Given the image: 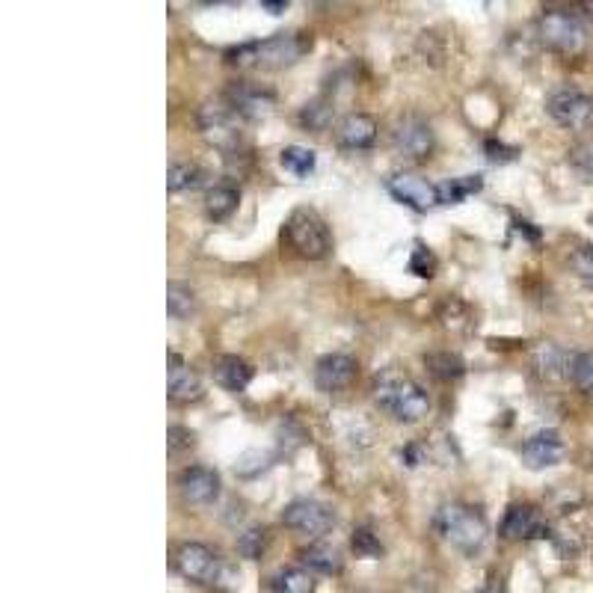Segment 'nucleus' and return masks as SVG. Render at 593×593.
<instances>
[{
	"instance_id": "26",
	"label": "nucleus",
	"mask_w": 593,
	"mask_h": 593,
	"mask_svg": "<svg viewBox=\"0 0 593 593\" xmlns=\"http://www.w3.org/2000/svg\"><path fill=\"white\" fill-rule=\"evenodd\" d=\"M167 312L175 321H184L196 312V294L184 282H170L167 285Z\"/></svg>"
},
{
	"instance_id": "24",
	"label": "nucleus",
	"mask_w": 593,
	"mask_h": 593,
	"mask_svg": "<svg viewBox=\"0 0 593 593\" xmlns=\"http://www.w3.org/2000/svg\"><path fill=\"white\" fill-rule=\"evenodd\" d=\"M534 368L543 374V377H561V374H567V368H570V356L558 347V344H552V341H546V344H540L537 350H534Z\"/></svg>"
},
{
	"instance_id": "22",
	"label": "nucleus",
	"mask_w": 593,
	"mask_h": 593,
	"mask_svg": "<svg viewBox=\"0 0 593 593\" xmlns=\"http://www.w3.org/2000/svg\"><path fill=\"white\" fill-rule=\"evenodd\" d=\"M481 187H484V175H460V178H448V181H442L436 190H439V205H460V202H466L469 196H475V193H481Z\"/></svg>"
},
{
	"instance_id": "16",
	"label": "nucleus",
	"mask_w": 593,
	"mask_h": 593,
	"mask_svg": "<svg viewBox=\"0 0 593 593\" xmlns=\"http://www.w3.org/2000/svg\"><path fill=\"white\" fill-rule=\"evenodd\" d=\"M519 454H522V463L528 469H549V466L561 463V457H564V439H561L558 430L546 427V430H537L534 436H528Z\"/></svg>"
},
{
	"instance_id": "14",
	"label": "nucleus",
	"mask_w": 593,
	"mask_h": 593,
	"mask_svg": "<svg viewBox=\"0 0 593 593\" xmlns=\"http://www.w3.org/2000/svg\"><path fill=\"white\" fill-rule=\"evenodd\" d=\"M505 540H540L549 537V519L537 505H510L502 522Z\"/></svg>"
},
{
	"instance_id": "4",
	"label": "nucleus",
	"mask_w": 593,
	"mask_h": 593,
	"mask_svg": "<svg viewBox=\"0 0 593 593\" xmlns=\"http://www.w3.org/2000/svg\"><path fill=\"white\" fill-rule=\"evenodd\" d=\"M175 570L187 579V582H196V585H208V588H220L226 582H235L238 573L205 543H181L175 549V558H172Z\"/></svg>"
},
{
	"instance_id": "3",
	"label": "nucleus",
	"mask_w": 593,
	"mask_h": 593,
	"mask_svg": "<svg viewBox=\"0 0 593 593\" xmlns=\"http://www.w3.org/2000/svg\"><path fill=\"white\" fill-rule=\"evenodd\" d=\"M433 525L442 534V540L460 549L463 555H475L487 543V519L472 505H463V502L442 505L433 516Z\"/></svg>"
},
{
	"instance_id": "15",
	"label": "nucleus",
	"mask_w": 593,
	"mask_h": 593,
	"mask_svg": "<svg viewBox=\"0 0 593 593\" xmlns=\"http://www.w3.org/2000/svg\"><path fill=\"white\" fill-rule=\"evenodd\" d=\"M356 359L347 353H327L315 362V386L324 395H336L344 392L353 380H356Z\"/></svg>"
},
{
	"instance_id": "5",
	"label": "nucleus",
	"mask_w": 593,
	"mask_h": 593,
	"mask_svg": "<svg viewBox=\"0 0 593 593\" xmlns=\"http://www.w3.org/2000/svg\"><path fill=\"white\" fill-rule=\"evenodd\" d=\"M537 36L549 51L564 54V57H573V54L585 51V45H588L585 21L576 12L561 9V6L543 9V15L537 18Z\"/></svg>"
},
{
	"instance_id": "12",
	"label": "nucleus",
	"mask_w": 593,
	"mask_h": 593,
	"mask_svg": "<svg viewBox=\"0 0 593 593\" xmlns=\"http://www.w3.org/2000/svg\"><path fill=\"white\" fill-rule=\"evenodd\" d=\"M226 104L238 113V119H264L276 107V95L253 81H235L226 89Z\"/></svg>"
},
{
	"instance_id": "20",
	"label": "nucleus",
	"mask_w": 593,
	"mask_h": 593,
	"mask_svg": "<svg viewBox=\"0 0 593 593\" xmlns=\"http://www.w3.org/2000/svg\"><path fill=\"white\" fill-rule=\"evenodd\" d=\"M424 368L430 371V377H436L442 383L460 380L466 374V362L454 350H430V353H424Z\"/></svg>"
},
{
	"instance_id": "27",
	"label": "nucleus",
	"mask_w": 593,
	"mask_h": 593,
	"mask_svg": "<svg viewBox=\"0 0 593 593\" xmlns=\"http://www.w3.org/2000/svg\"><path fill=\"white\" fill-rule=\"evenodd\" d=\"M273 593H315V579L309 570H282L273 576Z\"/></svg>"
},
{
	"instance_id": "23",
	"label": "nucleus",
	"mask_w": 593,
	"mask_h": 593,
	"mask_svg": "<svg viewBox=\"0 0 593 593\" xmlns=\"http://www.w3.org/2000/svg\"><path fill=\"white\" fill-rule=\"evenodd\" d=\"M300 561L303 567L315 570V573H324V576H333L341 570V555L336 546H327V543H312L300 552Z\"/></svg>"
},
{
	"instance_id": "19",
	"label": "nucleus",
	"mask_w": 593,
	"mask_h": 593,
	"mask_svg": "<svg viewBox=\"0 0 593 593\" xmlns=\"http://www.w3.org/2000/svg\"><path fill=\"white\" fill-rule=\"evenodd\" d=\"M253 374V365L235 353L217 356V362H214V380L229 392H244L253 383Z\"/></svg>"
},
{
	"instance_id": "31",
	"label": "nucleus",
	"mask_w": 593,
	"mask_h": 593,
	"mask_svg": "<svg viewBox=\"0 0 593 593\" xmlns=\"http://www.w3.org/2000/svg\"><path fill=\"white\" fill-rule=\"evenodd\" d=\"M350 546H353V552H356L359 558H380V555H383V543H380V537H377L368 525L353 528Z\"/></svg>"
},
{
	"instance_id": "28",
	"label": "nucleus",
	"mask_w": 593,
	"mask_h": 593,
	"mask_svg": "<svg viewBox=\"0 0 593 593\" xmlns=\"http://www.w3.org/2000/svg\"><path fill=\"white\" fill-rule=\"evenodd\" d=\"M567 377H570V383H573L579 392L593 395V353L591 350H582V353H573V356H570Z\"/></svg>"
},
{
	"instance_id": "37",
	"label": "nucleus",
	"mask_w": 593,
	"mask_h": 593,
	"mask_svg": "<svg viewBox=\"0 0 593 593\" xmlns=\"http://www.w3.org/2000/svg\"><path fill=\"white\" fill-rule=\"evenodd\" d=\"M484 155H487L490 164H510V161H516L519 149L505 146V143H499V140H487V143H484Z\"/></svg>"
},
{
	"instance_id": "2",
	"label": "nucleus",
	"mask_w": 593,
	"mask_h": 593,
	"mask_svg": "<svg viewBox=\"0 0 593 593\" xmlns=\"http://www.w3.org/2000/svg\"><path fill=\"white\" fill-rule=\"evenodd\" d=\"M312 48V42L303 33H273L264 42H247L241 48H232L226 54V60L238 69H264V72H276V69H288L294 66L306 51Z\"/></svg>"
},
{
	"instance_id": "17",
	"label": "nucleus",
	"mask_w": 593,
	"mask_h": 593,
	"mask_svg": "<svg viewBox=\"0 0 593 593\" xmlns=\"http://www.w3.org/2000/svg\"><path fill=\"white\" fill-rule=\"evenodd\" d=\"M167 389H170L172 404H190V401H199L202 398V380L196 377V371L178 353H170Z\"/></svg>"
},
{
	"instance_id": "21",
	"label": "nucleus",
	"mask_w": 593,
	"mask_h": 593,
	"mask_svg": "<svg viewBox=\"0 0 593 593\" xmlns=\"http://www.w3.org/2000/svg\"><path fill=\"white\" fill-rule=\"evenodd\" d=\"M241 205V190L235 184H217L205 193V211L211 220H229Z\"/></svg>"
},
{
	"instance_id": "10",
	"label": "nucleus",
	"mask_w": 593,
	"mask_h": 593,
	"mask_svg": "<svg viewBox=\"0 0 593 593\" xmlns=\"http://www.w3.org/2000/svg\"><path fill=\"white\" fill-rule=\"evenodd\" d=\"M282 525H288L291 531L306 534V537H321L336 525V516L327 505H321L315 499H297L282 510Z\"/></svg>"
},
{
	"instance_id": "40",
	"label": "nucleus",
	"mask_w": 593,
	"mask_h": 593,
	"mask_svg": "<svg viewBox=\"0 0 593 593\" xmlns=\"http://www.w3.org/2000/svg\"><path fill=\"white\" fill-rule=\"evenodd\" d=\"M582 9H588V12L593 15V3H582Z\"/></svg>"
},
{
	"instance_id": "29",
	"label": "nucleus",
	"mask_w": 593,
	"mask_h": 593,
	"mask_svg": "<svg viewBox=\"0 0 593 593\" xmlns=\"http://www.w3.org/2000/svg\"><path fill=\"white\" fill-rule=\"evenodd\" d=\"M300 125L306 128V131H327L330 125H333V104L330 101H324V98H315V101H309L303 110H300Z\"/></svg>"
},
{
	"instance_id": "25",
	"label": "nucleus",
	"mask_w": 593,
	"mask_h": 593,
	"mask_svg": "<svg viewBox=\"0 0 593 593\" xmlns=\"http://www.w3.org/2000/svg\"><path fill=\"white\" fill-rule=\"evenodd\" d=\"M279 164L291 172V175L306 178V175H312V172H315V167H318V158H315V152H312V149H306V146H285V149L279 152Z\"/></svg>"
},
{
	"instance_id": "1",
	"label": "nucleus",
	"mask_w": 593,
	"mask_h": 593,
	"mask_svg": "<svg viewBox=\"0 0 593 593\" xmlns=\"http://www.w3.org/2000/svg\"><path fill=\"white\" fill-rule=\"evenodd\" d=\"M374 404L380 410H386L395 422L413 424L422 422L430 413V395L422 383H416L413 377L401 374V371H383L374 380Z\"/></svg>"
},
{
	"instance_id": "13",
	"label": "nucleus",
	"mask_w": 593,
	"mask_h": 593,
	"mask_svg": "<svg viewBox=\"0 0 593 593\" xmlns=\"http://www.w3.org/2000/svg\"><path fill=\"white\" fill-rule=\"evenodd\" d=\"M178 493L187 505H214L220 496V475L208 466H187L178 475Z\"/></svg>"
},
{
	"instance_id": "9",
	"label": "nucleus",
	"mask_w": 593,
	"mask_h": 593,
	"mask_svg": "<svg viewBox=\"0 0 593 593\" xmlns=\"http://www.w3.org/2000/svg\"><path fill=\"white\" fill-rule=\"evenodd\" d=\"M199 128L202 134L217 143L226 152H235L241 146V131H238V113L229 104H205L199 110Z\"/></svg>"
},
{
	"instance_id": "18",
	"label": "nucleus",
	"mask_w": 593,
	"mask_h": 593,
	"mask_svg": "<svg viewBox=\"0 0 593 593\" xmlns=\"http://www.w3.org/2000/svg\"><path fill=\"white\" fill-rule=\"evenodd\" d=\"M336 134H339L341 149L365 152L377 143V122L368 113H350V116L341 119Z\"/></svg>"
},
{
	"instance_id": "8",
	"label": "nucleus",
	"mask_w": 593,
	"mask_h": 593,
	"mask_svg": "<svg viewBox=\"0 0 593 593\" xmlns=\"http://www.w3.org/2000/svg\"><path fill=\"white\" fill-rule=\"evenodd\" d=\"M392 149L401 161H410V164H424L433 149H436V137H433V128L416 119V116H407L395 125L392 131Z\"/></svg>"
},
{
	"instance_id": "38",
	"label": "nucleus",
	"mask_w": 593,
	"mask_h": 593,
	"mask_svg": "<svg viewBox=\"0 0 593 593\" xmlns=\"http://www.w3.org/2000/svg\"><path fill=\"white\" fill-rule=\"evenodd\" d=\"M261 9H267L270 15H282L288 9V3L285 0H261Z\"/></svg>"
},
{
	"instance_id": "33",
	"label": "nucleus",
	"mask_w": 593,
	"mask_h": 593,
	"mask_svg": "<svg viewBox=\"0 0 593 593\" xmlns=\"http://www.w3.org/2000/svg\"><path fill=\"white\" fill-rule=\"evenodd\" d=\"M264 546H267V531L261 528V525H253V528H247L241 537H238V552L244 555V558H261V552H264Z\"/></svg>"
},
{
	"instance_id": "32",
	"label": "nucleus",
	"mask_w": 593,
	"mask_h": 593,
	"mask_svg": "<svg viewBox=\"0 0 593 593\" xmlns=\"http://www.w3.org/2000/svg\"><path fill=\"white\" fill-rule=\"evenodd\" d=\"M570 167L579 172L585 181H593V140H579L570 155H567Z\"/></svg>"
},
{
	"instance_id": "35",
	"label": "nucleus",
	"mask_w": 593,
	"mask_h": 593,
	"mask_svg": "<svg viewBox=\"0 0 593 593\" xmlns=\"http://www.w3.org/2000/svg\"><path fill=\"white\" fill-rule=\"evenodd\" d=\"M193 445H196V433L193 430H187L181 424H172L170 430H167V448H170V454L190 451Z\"/></svg>"
},
{
	"instance_id": "30",
	"label": "nucleus",
	"mask_w": 593,
	"mask_h": 593,
	"mask_svg": "<svg viewBox=\"0 0 593 593\" xmlns=\"http://www.w3.org/2000/svg\"><path fill=\"white\" fill-rule=\"evenodd\" d=\"M202 181V170L196 164H184V161H175L167 175V187L170 193H184V190H193L196 184Z\"/></svg>"
},
{
	"instance_id": "39",
	"label": "nucleus",
	"mask_w": 593,
	"mask_h": 593,
	"mask_svg": "<svg viewBox=\"0 0 593 593\" xmlns=\"http://www.w3.org/2000/svg\"><path fill=\"white\" fill-rule=\"evenodd\" d=\"M516 229H519L522 235H528V241H537V238H540V232L531 229V223H525V220H516Z\"/></svg>"
},
{
	"instance_id": "34",
	"label": "nucleus",
	"mask_w": 593,
	"mask_h": 593,
	"mask_svg": "<svg viewBox=\"0 0 593 593\" xmlns=\"http://www.w3.org/2000/svg\"><path fill=\"white\" fill-rule=\"evenodd\" d=\"M436 267H439L436 255L430 253L424 244H416V250L410 255V273H416L419 279H433L436 276Z\"/></svg>"
},
{
	"instance_id": "7",
	"label": "nucleus",
	"mask_w": 593,
	"mask_h": 593,
	"mask_svg": "<svg viewBox=\"0 0 593 593\" xmlns=\"http://www.w3.org/2000/svg\"><path fill=\"white\" fill-rule=\"evenodd\" d=\"M549 116L570 131H591L593 128V95L576 89V86H564L558 92L549 95L546 101Z\"/></svg>"
},
{
	"instance_id": "6",
	"label": "nucleus",
	"mask_w": 593,
	"mask_h": 593,
	"mask_svg": "<svg viewBox=\"0 0 593 593\" xmlns=\"http://www.w3.org/2000/svg\"><path fill=\"white\" fill-rule=\"evenodd\" d=\"M285 238H288L294 253L300 258H309V261H318L333 250L330 229L321 220V214L312 211V208L291 211V217L285 220Z\"/></svg>"
},
{
	"instance_id": "36",
	"label": "nucleus",
	"mask_w": 593,
	"mask_h": 593,
	"mask_svg": "<svg viewBox=\"0 0 593 593\" xmlns=\"http://www.w3.org/2000/svg\"><path fill=\"white\" fill-rule=\"evenodd\" d=\"M570 267L576 270L579 279L591 282L593 285V247H579L570 253Z\"/></svg>"
},
{
	"instance_id": "11",
	"label": "nucleus",
	"mask_w": 593,
	"mask_h": 593,
	"mask_svg": "<svg viewBox=\"0 0 593 593\" xmlns=\"http://www.w3.org/2000/svg\"><path fill=\"white\" fill-rule=\"evenodd\" d=\"M386 190L407 208L413 211H430L433 205H439V190L436 184H430L427 178L416 175V172H395L389 181H386Z\"/></svg>"
}]
</instances>
